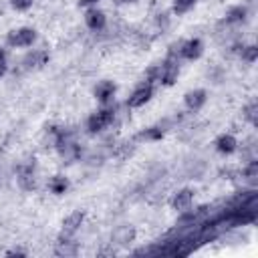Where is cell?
Here are the masks:
<instances>
[{"mask_svg":"<svg viewBox=\"0 0 258 258\" xmlns=\"http://www.w3.org/2000/svg\"><path fill=\"white\" fill-rule=\"evenodd\" d=\"M161 135H163V131L157 129V127H151L149 131H143V133H141V137H147V139H159Z\"/></svg>","mask_w":258,"mask_h":258,"instance_id":"21","label":"cell"},{"mask_svg":"<svg viewBox=\"0 0 258 258\" xmlns=\"http://www.w3.org/2000/svg\"><path fill=\"white\" fill-rule=\"evenodd\" d=\"M93 2H97V0H81V4H93Z\"/></svg>","mask_w":258,"mask_h":258,"instance_id":"25","label":"cell"},{"mask_svg":"<svg viewBox=\"0 0 258 258\" xmlns=\"http://www.w3.org/2000/svg\"><path fill=\"white\" fill-rule=\"evenodd\" d=\"M48 185H50V189H52L54 194H64V189H67V179L60 177V175H56V177L50 179Z\"/></svg>","mask_w":258,"mask_h":258,"instance_id":"15","label":"cell"},{"mask_svg":"<svg viewBox=\"0 0 258 258\" xmlns=\"http://www.w3.org/2000/svg\"><path fill=\"white\" fill-rule=\"evenodd\" d=\"M175 77H177V64L169 58V60L161 67V77H159V79H161L165 85H171V83L175 81Z\"/></svg>","mask_w":258,"mask_h":258,"instance_id":"6","label":"cell"},{"mask_svg":"<svg viewBox=\"0 0 258 258\" xmlns=\"http://www.w3.org/2000/svg\"><path fill=\"white\" fill-rule=\"evenodd\" d=\"M81 222H83V214H81V212L71 214V216L62 222V230H64V234H73V232H77V228L81 226Z\"/></svg>","mask_w":258,"mask_h":258,"instance_id":"11","label":"cell"},{"mask_svg":"<svg viewBox=\"0 0 258 258\" xmlns=\"http://www.w3.org/2000/svg\"><path fill=\"white\" fill-rule=\"evenodd\" d=\"M44 62H46V52H44V50H36V52L28 54V56L24 58V64H26L28 69H38V67H42Z\"/></svg>","mask_w":258,"mask_h":258,"instance_id":"12","label":"cell"},{"mask_svg":"<svg viewBox=\"0 0 258 258\" xmlns=\"http://www.w3.org/2000/svg\"><path fill=\"white\" fill-rule=\"evenodd\" d=\"M12 6L16 10H26V8L32 6V0H12Z\"/></svg>","mask_w":258,"mask_h":258,"instance_id":"22","label":"cell"},{"mask_svg":"<svg viewBox=\"0 0 258 258\" xmlns=\"http://www.w3.org/2000/svg\"><path fill=\"white\" fill-rule=\"evenodd\" d=\"M149 97H151V87L147 85V87H139L131 97H129V107H141V105H145L147 101H149Z\"/></svg>","mask_w":258,"mask_h":258,"instance_id":"4","label":"cell"},{"mask_svg":"<svg viewBox=\"0 0 258 258\" xmlns=\"http://www.w3.org/2000/svg\"><path fill=\"white\" fill-rule=\"evenodd\" d=\"M244 14H246V10L244 8H234V10H230L228 12V22H238V20H244Z\"/></svg>","mask_w":258,"mask_h":258,"instance_id":"18","label":"cell"},{"mask_svg":"<svg viewBox=\"0 0 258 258\" xmlns=\"http://www.w3.org/2000/svg\"><path fill=\"white\" fill-rule=\"evenodd\" d=\"M56 254L58 256H75L77 254V246L73 242H60L56 246Z\"/></svg>","mask_w":258,"mask_h":258,"instance_id":"14","label":"cell"},{"mask_svg":"<svg viewBox=\"0 0 258 258\" xmlns=\"http://www.w3.org/2000/svg\"><path fill=\"white\" fill-rule=\"evenodd\" d=\"M111 121H113V111H111V109L97 111V113L91 115V119H89V131H91V133H97V131H101L103 127H107Z\"/></svg>","mask_w":258,"mask_h":258,"instance_id":"1","label":"cell"},{"mask_svg":"<svg viewBox=\"0 0 258 258\" xmlns=\"http://www.w3.org/2000/svg\"><path fill=\"white\" fill-rule=\"evenodd\" d=\"M18 181H20V185H22V187L30 189V187L34 185V179H32V171H30V169H22V171H20V177H18Z\"/></svg>","mask_w":258,"mask_h":258,"instance_id":"16","label":"cell"},{"mask_svg":"<svg viewBox=\"0 0 258 258\" xmlns=\"http://www.w3.org/2000/svg\"><path fill=\"white\" fill-rule=\"evenodd\" d=\"M242 56H244L248 62H254L256 56H258V48H256V46H246V48H242Z\"/></svg>","mask_w":258,"mask_h":258,"instance_id":"20","label":"cell"},{"mask_svg":"<svg viewBox=\"0 0 258 258\" xmlns=\"http://www.w3.org/2000/svg\"><path fill=\"white\" fill-rule=\"evenodd\" d=\"M85 20H87L89 28H93V30H99V28L105 26V16H103V12H99V10H89L87 16H85Z\"/></svg>","mask_w":258,"mask_h":258,"instance_id":"8","label":"cell"},{"mask_svg":"<svg viewBox=\"0 0 258 258\" xmlns=\"http://www.w3.org/2000/svg\"><path fill=\"white\" fill-rule=\"evenodd\" d=\"M246 117H248L252 123H256V105H250V107L246 109Z\"/></svg>","mask_w":258,"mask_h":258,"instance_id":"23","label":"cell"},{"mask_svg":"<svg viewBox=\"0 0 258 258\" xmlns=\"http://www.w3.org/2000/svg\"><path fill=\"white\" fill-rule=\"evenodd\" d=\"M244 175L248 177V181H256V177H258V163L256 161H252L248 167H246V171H244Z\"/></svg>","mask_w":258,"mask_h":258,"instance_id":"19","label":"cell"},{"mask_svg":"<svg viewBox=\"0 0 258 258\" xmlns=\"http://www.w3.org/2000/svg\"><path fill=\"white\" fill-rule=\"evenodd\" d=\"M194 2H196V0H175L173 10H175L177 14H183V12H187V10L194 6Z\"/></svg>","mask_w":258,"mask_h":258,"instance_id":"17","label":"cell"},{"mask_svg":"<svg viewBox=\"0 0 258 258\" xmlns=\"http://www.w3.org/2000/svg\"><path fill=\"white\" fill-rule=\"evenodd\" d=\"M95 95H97V99L101 103H109L113 99V95H115V85L111 81H101L97 85V89H95Z\"/></svg>","mask_w":258,"mask_h":258,"instance_id":"3","label":"cell"},{"mask_svg":"<svg viewBox=\"0 0 258 258\" xmlns=\"http://www.w3.org/2000/svg\"><path fill=\"white\" fill-rule=\"evenodd\" d=\"M121 2H131V0H121Z\"/></svg>","mask_w":258,"mask_h":258,"instance_id":"26","label":"cell"},{"mask_svg":"<svg viewBox=\"0 0 258 258\" xmlns=\"http://www.w3.org/2000/svg\"><path fill=\"white\" fill-rule=\"evenodd\" d=\"M191 200H194V191L191 189H181L175 198H173V206L177 208V210H187L189 208V204H191Z\"/></svg>","mask_w":258,"mask_h":258,"instance_id":"7","label":"cell"},{"mask_svg":"<svg viewBox=\"0 0 258 258\" xmlns=\"http://www.w3.org/2000/svg\"><path fill=\"white\" fill-rule=\"evenodd\" d=\"M133 236H135V230L129 228V226H121V228H117V230L113 232V240H115L117 244H127V242L133 240Z\"/></svg>","mask_w":258,"mask_h":258,"instance_id":"10","label":"cell"},{"mask_svg":"<svg viewBox=\"0 0 258 258\" xmlns=\"http://www.w3.org/2000/svg\"><path fill=\"white\" fill-rule=\"evenodd\" d=\"M181 54H183L185 58H189V60L198 58V56L202 54V42H200L198 38H194V40H187V42L183 44V48H181Z\"/></svg>","mask_w":258,"mask_h":258,"instance_id":"5","label":"cell"},{"mask_svg":"<svg viewBox=\"0 0 258 258\" xmlns=\"http://www.w3.org/2000/svg\"><path fill=\"white\" fill-rule=\"evenodd\" d=\"M216 145H218V151H222V153H232V151L236 149V139H234L232 135H222V137L216 141Z\"/></svg>","mask_w":258,"mask_h":258,"instance_id":"13","label":"cell"},{"mask_svg":"<svg viewBox=\"0 0 258 258\" xmlns=\"http://www.w3.org/2000/svg\"><path fill=\"white\" fill-rule=\"evenodd\" d=\"M2 73H4V52L0 50V77H2Z\"/></svg>","mask_w":258,"mask_h":258,"instance_id":"24","label":"cell"},{"mask_svg":"<svg viewBox=\"0 0 258 258\" xmlns=\"http://www.w3.org/2000/svg\"><path fill=\"white\" fill-rule=\"evenodd\" d=\"M32 40H34V30L32 28L14 30L8 36V44H12V46H28V44H32Z\"/></svg>","mask_w":258,"mask_h":258,"instance_id":"2","label":"cell"},{"mask_svg":"<svg viewBox=\"0 0 258 258\" xmlns=\"http://www.w3.org/2000/svg\"><path fill=\"white\" fill-rule=\"evenodd\" d=\"M204 101H206V93L204 91H189L187 95H185V105L189 107V109H200L202 105H204Z\"/></svg>","mask_w":258,"mask_h":258,"instance_id":"9","label":"cell"}]
</instances>
